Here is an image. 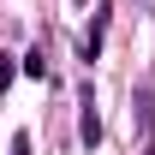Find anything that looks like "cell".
Wrapping results in <instances>:
<instances>
[{
	"instance_id": "cell-1",
	"label": "cell",
	"mask_w": 155,
	"mask_h": 155,
	"mask_svg": "<svg viewBox=\"0 0 155 155\" xmlns=\"http://www.w3.org/2000/svg\"><path fill=\"white\" fill-rule=\"evenodd\" d=\"M78 107H84V119H78V137H84V143L96 149V143H101V114H96V90H84V96H78Z\"/></svg>"
},
{
	"instance_id": "cell-2",
	"label": "cell",
	"mask_w": 155,
	"mask_h": 155,
	"mask_svg": "<svg viewBox=\"0 0 155 155\" xmlns=\"http://www.w3.org/2000/svg\"><path fill=\"white\" fill-rule=\"evenodd\" d=\"M131 119H137V131H143V143H149V131H155V96H149V84L131 90Z\"/></svg>"
},
{
	"instance_id": "cell-3",
	"label": "cell",
	"mask_w": 155,
	"mask_h": 155,
	"mask_svg": "<svg viewBox=\"0 0 155 155\" xmlns=\"http://www.w3.org/2000/svg\"><path fill=\"white\" fill-rule=\"evenodd\" d=\"M18 72H24V78H48V48H30Z\"/></svg>"
},
{
	"instance_id": "cell-4",
	"label": "cell",
	"mask_w": 155,
	"mask_h": 155,
	"mask_svg": "<svg viewBox=\"0 0 155 155\" xmlns=\"http://www.w3.org/2000/svg\"><path fill=\"white\" fill-rule=\"evenodd\" d=\"M143 155H155V143H143Z\"/></svg>"
},
{
	"instance_id": "cell-5",
	"label": "cell",
	"mask_w": 155,
	"mask_h": 155,
	"mask_svg": "<svg viewBox=\"0 0 155 155\" xmlns=\"http://www.w3.org/2000/svg\"><path fill=\"white\" fill-rule=\"evenodd\" d=\"M78 6H90V0H78Z\"/></svg>"
}]
</instances>
